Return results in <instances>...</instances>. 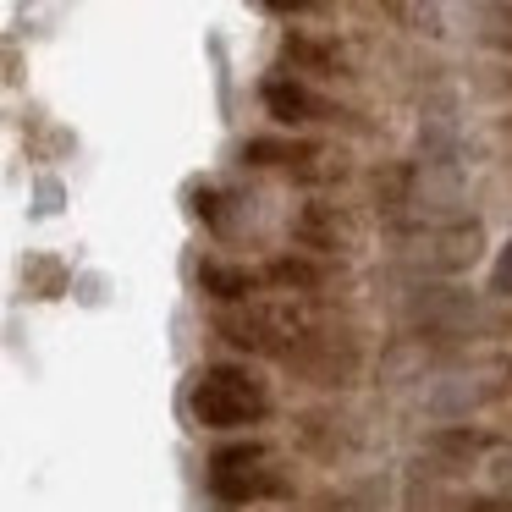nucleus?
I'll list each match as a JSON object with an SVG mask.
<instances>
[{
    "instance_id": "nucleus-1",
    "label": "nucleus",
    "mask_w": 512,
    "mask_h": 512,
    "mask_svg": "<svg viewBox=\"0 0 512 512\" xmlns=\"http://www.w3.org/2000/svg\"><path fill=\"white\" fill-rule=\"evenodd\" d=\"M485 254V226L474 215H419L391 226V259L413 281H457Z\"/></svg>"
},
{
    "instance_id": "nucleus-2",
    "label": "nucleus",
    "mask_w": 512,
    "mask_h": 512,
    "mask_svg": "<svg viewBox=\"0 0 512 512\" xmlns=\"http://www.w3.org/2000/svg\"><path fill=\"white\" fill-rule=\"evenodd\" d=\"M276 397H270V380L248 364H204L188 386V413L199 430L210 435H237L254 430L270 419Z\"/></svg>"
},
{
    "instance_id": "nucleus-3",
    "label": "nucleus",
    "mask_w": 512,
    "mask_h": 512,
    "mask_svg": "<svg viewBox=\"0 0 512 512\" xmlns=\"http://www.w3.org/2000/svg\"><path fill=\"white\" fill-rule=\"evenodd\" d=\"M204 485H210V496L226 501V507H259V501H287L292 496L287 468H281V457L270 452L265 441L215 446L210 463H204Z\"/></svg>"
},
{
    "instance_id": "nucleus-4",
    "label": "nucleus",
    "mask_w": 512,
    "mask_h": 512,
    "mask_svg": "<svg viewBox=\"0 0 512 512\" xmlns=\"http://www.w3.org/2000/svg\"><path fill=\"white\" fill-rule=\"evenodd\" d=\"M402 320L413 336H441V342H468V336H496L501 320L463 292L457 281H413L402 298Z\"/></svg>"
},
{
    "instance_id": "nucleus-5",
    "label": "nucleus",
    "mask_w": 512,
    "mask_h": 512,
    "mask_svg": "<svg viewBox=\"0 0 512 512\" xmlns=\"http://www.w3.org/2000/svg\"><path fill=\"white\" fill-rule=\"evenodd\" d=\"M215 331H221L226 347H237V353H254V358H287L292 347L309 336V320H303L298 309L276 298H248V303H226L221 314H215Z\"/></svg>"
},
{
    "instance_id": "nucleus-6",
    "label": "nucleus",
    "mask_w": 512,
    "mask_h": 512,
    "mask_svg": "<svg viewBox=\"0 0 512 512\" xmlns=\"http://www.w3.org/2000/svg\"><path fill=\"white\" fill-rule=\"evenodd\" d=\"M259 111H265L276 127H287V133H309V127L342 122V105L325 100V94L314 89L303 72H292V67L259 78Z\"/></svg>"
},
{
    "instance_id": "nucleus-7",
    "label": "nucleus",
    "mask_w": 512,
    "mask_h": 512,
    "mask_svg": "<svg viewBox=\"0 0 512 512\" xmlns=\"http://www.w3.org/2000/svg\"><path fill=\"white\" fill-rule=\"evenodd\" d=\"M237 160H243L248 171H287V177H331V149H325V144H309V138H281V133L243 138Z\"/></svg>"
},
{
    "instance_id": "nucleus-8",
    "label": "nucleus",
    "mask_w": 512,
    "mask_h": 512,
    "mask_svg": "<svg viewBox=\"0 0 512 512\" xmlns=\"http://www.w3.org/2000/svg\"><path fill=\"white\" fill-rule=\"evenodd\" d=\"M287 237L303 248V254H320V259L353 254V243H358V232H353V221H347V210H342V204H331V199L298 204V210H292V221H287Z\"/></svg>"
},
{
    "instance_id": "nucleus-9",
    "label": "nucleus",
    "mask_w": 512,
    "mask_h": 512,
    "mask_svg": "<svg viewBox=\"0 0 512 512\" xmlns=\"http://www.w3.org/2000/svg\"><path fill=\"white\" fill-rule=\"evenodd\" d=\"M281 61H287L292 72H303V78H353L347 50L336 45V39L303 34V28H292V34L281 39Z\"/></svg>"
},
{
    "instance_id": "nucleus-10",
    "label": "nucleus",
    "mask_w": 512,
    "mask_h": 512,
    "mask_svg": "<svg viewBox=\"0 0 512 512\" xmlns=\"http://www.w3.org/2000/svg\"><path fill=\"white\" fill-rule=\"evenodd\" d=\"M199 292L226 309V303H248V298H259V292H270V281H265V270L243 265V259H204Z\"/></svg>"
},
{
    "instance_id": "nucleus-11",
    "label": "nucleus",
    "mask_w": 512,
    "mask_h": 512,
    "mask_svg": "<svg viewBox=\"0 0 512 512\" xmlns=\"http://www.w3.org/2000/svg\"><path fill=\"white\" fill-rule=\"evenodd\" d=\"M265 281H270V292H287V298H303V292H320V281H325V265H320V254H281V259H270L265 265Z\"/></svg>"
},
{
    "instance_id": "nucleus-12",
    "label": "nucleus",
    "mask_w": 512,
    "mask_h": 512,
    "mask_svg": "<svg viewBox=\"0 0 512 512\" xmlns=\"http://www.w3.org/2000/svg\"><path fill=\"white\" fill-rule=\"evenodd\" d=\"M468 28H474L479 50H490L496 61H512V0H479Z\"/></svg>"
},
{
    "instance_id": "nucleus-13",
    "label": "nucleus",
    "mask_w": 512,
    "mask_h": 512,
    "mask_svg": "<svg viewBox=\"0 0 512 512\" xmlns=\"http://www.w3.org/2000/svg\"><path fill=\"white\" fill-rule=\"evenodd\" d=\"M485 292L496 303H512V237L496 248V259H490V281H485Z\"/></svg>"
},
{
    "instance_id": "nucleus-14",
    "label": "nucleus",
    "mask_w": 512,
    "mask_h": 512,
    "mask_svg": "<svg viewBox=\"0 0 512 512\" xmlns=\"http://www.w3.org/2000/svg\"><path fill=\"white\" fill-rule=\"evenodd\" d=\"M479 89H485V100H496V105H512V61H501V67H490L485 78H479Z\"/></svg>"
},
{
    "instance_id": "nucleus-15",
    "label": "nucleus",
    "mask_w": 512,
    "mask_h": 512,
    "mask_svg": "<svg viewBox=\"0 0 512 512\" xmlns=\"http://www.w3.org/2000/svg\"><path fill=\"white\" fill-rule=\"evenodd\" d=\"M490 149H496V160L512 166V105L501 116H490Z\"/></svg>"
},
{
    "instance_id": "nucleus-16",
    "label": "nucleus",
    "mask_w": 512,
    "mask_h": 512,
    "mask_svg": "<svg viewBox=\"0 0 512 512\" xmlns=\"http://www.w3.org/2000/svg\"><path fill=\"white\" fill-rule=\"evenodd\" d=\"M259 12H270V17H314L325 6V0H254Z\"/></svg>"
}]
</instances>
